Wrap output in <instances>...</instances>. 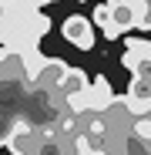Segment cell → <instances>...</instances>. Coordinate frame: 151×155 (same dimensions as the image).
Listing matches in <instances>:
<instances>
[{
  "label": "cell",
  "mask_w": 151,
  "mask_h": 155,
  "mask_svg": "<svg viewBox=\"0 0 151 155\" xmlns=\"http://www.w3.org/2000/svg\"><path fill=\"white\" fill-rule=\"evenodd\" d=\"M121 145H124V155H148V135H138L134 128L121 135Z\"/></svg>",
  "instance_id": "obj_6"
},
{
  "label": "cell",
  "mask_w": 151,
  "mask_h": 155,
  "mask_svg": "<svg viewBox=\"0 0 151 155\" xmlns=\"http://www.w3.org/2000/svg\"><path fill=\"white\" fill-rule=\"evenodd\" d=\"M148 61H151V44H148L144 37H141V41L131 37V41H128V51H124V58H121V64L128 68L131 74H151V71H148Z\"/></svg>",
  "instance_id": "obj_2"
},
{
  "label": "cell",
  "mask_w": 151,
  "mask_h": 155,
  "mask_svg": "<svg viewBox=\"0 0 151 155\" xmlns=\"http://www.w3.org/2000/svg\"><path fill=\"white\" fill-rule=\"evenodd\" d=\"M94 24H97L101 31L111 24V7H108V4H97V7H94Z\"/></svg>",
  "instance_id": "obj_7"
},
{
  "label": "cell",
  "mask_w": 151,
  "mask_h": 155,
  "mask_svg": "<svg viewBox=\"0 0 151 155\" xmlns=\"http://www.w3.org/2000/svg\"><path fill=\"white\" fill-rule=\"evenodd\" d=\"M64 74H67V64H64L61 58H44L30 84H37V88H57Z\"/></svg>",
  "instance_id": "obj_3"
},
{
  "label": "cell",
  "mask_w": 151,
  "mask_h": 155,
  "mask_svg": "<svg viewBox=\"0 0 151 155\" xmlns=\"http://www.w3.org/2000/svg\"><path fill=\"white\" fill-rule=\"evenodd\" d=\"M108 4H131V0H108Z\"/></svg>",
  "instance_id": "obj_8"
},
{
  "label": "cell",
  "mask_w": 151,
  "mask_h": 155,
  "mask_svg": "<svg viewBox=\"0 0 151 155\" xmlns=\"http://www.w3.org/2000/svg\"><path fill=\"white\" fill-rule=\"evenodd\" d=\"M111 7V27L118 34L138 27V14H134V4H108Z\"/></svg>",
  "instance_id": "obj_5"
},
{
  "label": "cell",
  "mask_w": 151,
  "mask_h": 155,
  "mask_svg": "<svg viewBox=\"0 0 151 155\" xmlns=\"http://www.w3.org/2000/svg\"><path fill=\"white\" fill-rule=\"evenodd\" d=\"M87 84H91V78H87L84 71H77V68H67V74L61 78V84H57V101L64 105L67 98L81 94V91H87Z\"/></svg>",
  "instance_id": "obj_4"
},
{
  "label": "cell",
  "mask_w": 151,
  "mask_h": 155,
  "mask_svg": "<svg viewBox=\"0 0 151 155\" xmlns=\"http://www.w3.org/2000/svg\"><path fill=\"white\" fill-rule=\"evenodd\" d=\"M61 34L81 51H91L94 47V24L84 17V14H71L64 24H61Z\"/></svg>",
  "instance_id": "obj_1"
}]
</instances>
